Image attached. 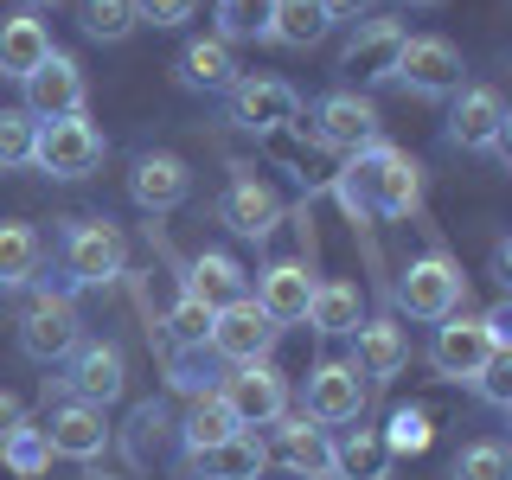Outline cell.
<instances>
[{
  "label": "cell",
  "mask_w": 512,
  "mask_h": 480,
  "mask_svg": "<svg viewBox=\"0 0 512 480\" xmlns=\"http://www.w3.org/2000/svg\"><path fill=\"white\" fill-rule=\"evenodd\" d=\"M333 192H340V205L352 218H416V205H423V167L404 148H391V141H372V148L340 160Z\"/></svg>",
  "instance_id": "6da1fadb"
},
{
  "label": "cell",
  "mask_w": 512,
  "mask_h": 480,
  "mask_svg": "<svg viewBox=\"0 0 512 480\" xmlns=\"http://www.w3.org/2000/svg\"><path fill=\"white\" fill-rule=\"evenodd\" d=\"M128 269V237L122 224L109 218H71L58 231V276H64V295L71 288H109Z\"/></svg>",
  "instance_id": "7a4b0ae2"
},
{
  "label": "cell",
  "mask_w": 512,
  "mask_h": 480,
  "mask_svg": "<svg viewBox=\"0 0 512 480\" xmlns=\"http://www.w3.org/2000/svg\"><path fill=\"white\" fill-rule=\"evenodd\" d=\"M391 295H397V314L436 327V320L461 314V301H468V276H461L455 256L429 250V256H416V263L397 269V288H391Z\"/></svg>",
  "instance_id": "3957f363"
},
{
  "label": "cell",
  "mask_w": 512,
  "mask_h": 480,
  "mask_svg": "<svg viewBox=\"0 0 512 480\" xmlns=\"http://www.w3.org/2000/svg\"><path fill=\"white\" fill-rule=\"evenodd\" d=\"M45 180H90L103 167V128L90 116H58V122H39L32 128V160Z\"/></svg>",
  "instance_id": "277c9868"
},
{
  "label": "cell",
  "mask_w": 512,
  "mask_h": 480,
  "mask_svg": "<svg viewBox=\"0 0 512 480\" xmlns=\"http://www.w3.org/2000/svg\"><path fill=\"white\" fill-rule=\"evenodd\" d=\"M52 384L71 397V404L109 410V404L128 391V359H122V346H109V340H77V346L58 359V378H52Z\"/></svg>",
  "instance_id": "5b68a950"
},
{
  "label": "cell",
  "mask_w": 512,
  "mask_h": 480,
  "mask_svg": "<svg viewBox=\"0 0 512 480\" xmlns=\"http://www.w3.org/2000/svg\"><path fill=\"white\" fill-rule=\"evenodd\" d=\"M512 109L493 84H468L455 90V109H448V141L461 154H493V160H512Z\"/></svg>",
  "instance_id": "8992f818"
},
{
  "label": "cell",
  "mask_w": 512,
  "mask_h": 480,
  "mask_svg": "<svg viewBox=\"0 0 512 480\" xmlns=\"http://www.w3.org/2000/svg\"><path fill=\"white\" fill-rule=\"evenodd\" d=\"M461 71H468V64H461L455 39H442V32H410L397 64H391V84L423 96V103H442V96L461 90Z\"/></svg>",
  "instance_id": "52a82bcc"
},
{
  "label": "cell",
  "mask_w": 512,
  "mask_h": 480,
  "mask_svg": "<svg viewBox=\"0 0 512 480\" xmlns=\"http://www.w3.org/2000/svg\"><path fill=\"white\" fill-rule=\"evenodd\" d=\"M77 340H84V314H77V301L64 295V288L45 282L39 295L20 308V352L39 359V365H58Z\"/></svg>",
  "instance_id": "ba28073f"
},
{
  "label": "cell",
  "mask_w": 512,
  "mask_h": 480,
  "mask_svg": "<svg viewBox=\"0 0 512 480\" xmlns=\"http://www.w3.org/2000/svg\"><path fill=\"white\" fill-rule=\"evenodd\" d=\"M314 148L320 154H359V148H372V141H384V122H378V103L372 96H359V90H327L314 103Z\"/></svg>",
  "instance_id": "9c48e42d"
},
{
  "label": "cell",
  "mask_w": 512,
  "mask_h": 480,
  "mask_svg": "<svg viewBox=\"0 0 512 480\" xmlns=\"http://www.w3.org/2000/svg\"><path fill=\"white\" fill-rule=\"evenodd\" d=\"M218 397H224V410L237 416V429H269V423L288 416V378L269 359L231 365V372L218 378Z\"/></svg>",
  "instance_id": "30bf717a"
},
{
  "label": "cell",
  "mask_w": 512,
  "mask_h": 480,
  "mask_svg": "<svg viewBox=\"0 0 512 480\" xmlns=\"http://www.w3.org/2000/svg\"><path fill=\"white\" fill-rule=\"evenodd\" d=\"M224 116L250 135H282V128L301 122V90L288 77H237L224 90Z\"/></svg>",
  "instance_id": "8fae6325"
},
{
  "label": "cell",
  "mask_w": 512,
  "mask_h": 480,
  "mask_svg": "<svg viewBox=\"0 0 512 480\" xmlns=\"http://www.w3.org/2000/svg\"><path fill=\"white\" fill-rule=\"evenodd\" d=\"M90 103V84H84V64H77L71 52H45V64L20 84V109L32 122H58V116H84Z\"/></svg>",
  "instance_id": "7c38bea8"
},
{
  "label": "cell",
  "mask_w": 512,
  "mask_h": 480,
  "mask_svg": "<svg viewBox=\"0 0 512 480\" xmlns=\"http://www.w3.org/2000/svg\"><path fill=\"white\" fill-rule=\"evenodd\" d=\"M276 340H282V327L244 295V301H231V308L212 314V340H205V352L224 359V365H256V359L276 352Z\"/></svg>",
  "instance_id": "4fadbf2b"
},
{
  "label": "cell",
  "mask_w": 512,
  "mask_h": 480,
  "mask_svg": "<svg viewBox=\"0 0 512 480\" xmlns=\"http://www.w3.org/2000/svg\"><path fill=\"white\" fill-rule=\"evenodd\" d=\"M493 352H500V346L487 340L480 314H448V320H436V340H429V365H436V378L474 384V372L493 359Z\"/></svg>",
  "instance_id": "5bb4252c"
},
{
  "label": "cell",
  "mask_w": 512,
  "mask_h": 480,
  "mask_svg": "<svg viewBox=\"0 0 512 480\" xmlns=\"http://www.w3.org/2000/svg\"><path fill=\"white\" fill-rule=\"evenodd\" d=\"M301 416L320 429H333V423H359L365 416V384L359 372H352L346 359H320L314 372H308V397H301Z\"/></svg>",
  "instance_id": "9a60e30c"
},
{
  "label": "cell",
  "mask_w": 512,
  "mask_h": 480,
  "mask_svg": "<svg viewBox=\"0 0 512 480\" xmlns=\"http://www.w3.org/2000/svg\"><path fill=\"white\" fill-rule=\"evenodd\" d=\"M404 20H352V39L340 52V71L359 77V84H391V64L404 52Z\"/></svg>",
  "instance_id": "2e32d148"
},
{
  "label": "cell",
  "mask_w": 512,
  "mask_h": 480,
  "mask_svg": "<svg viewBox=\"0 0 512 480\" xmlns=\"http://www.w3.org/2000/svg\"><path fill=\"white\" fill-rule=\"evenodd\" d=\"M269 429H276L269 461H282L295 480H340L333 474V442H327L320 423H308V416H282V423H269Z\"/></svg>",
  "instance_id": "e0dca14e"
},
{
  "label": "cell",
  "mask_w": 512,
  "mask_h": 480,
  "mask_svg": "<svg viewBox=\"0 0 512 480\" xmlns=\"http://www.w3.org/2000/svg\"><path fill=\"white\" fill-rule=\"evenodd\" d=\"M192 192V167L180 154H135V167H128V199L141 205V212H180Z\"/></svg>",
  "instance_id": "ac0fdd59"
},
{
  "label": "cell",
  "mask_w": 512,
  "mask_h": 480,
  "mask_svg": "<svg viewBox=\"0 0 512 480\" xmlns=\"http://www.w3.org/2000/svg\"><path fill=\"white\" fill-rule=\"evenodd\" d=\"M218 218L231 224L237 237H269L282 224V199H276V186H263V173L237 167V180L224 186V199H218Z\"/></svg>",
  "instance_id": "d6986e66"
},
{
  "label": "cell",
  "mask_w": 512,
  "mask_h": 480,
  "mask_svg": "<svg viewBox=\"0 0 512 480\" xmlns=\"http://www.w3.org/2000/svg\"><path fill=\"white\" fill-rule=\"evenodd\" d=\"M352 372H359V384H384L397 378L410 365V333L397 327V320H359V333H352Z\"/></svg>",
  "instance_id": "ffe728a7"
},
{
  "label": "cell",
  "mask_w": 512,
  "mask_h": 480,
  "mask_svg": "<svg viewBox=\"0 0 512 480\" xmlns=\"http://www.w3.org/2000/svg\"><path fill=\"white\" fill-rule=\"evenodd\" d=\"M45 442H52V455H64V461H96L109 448V416L96 410V404H64L45 416Z\"/></svg>",
  "instance_id": "44dd1931"
},
{
  "label": "cell",
  "mask_w": 512,
  "mask_h": 480,
  "mask_svg": "<svg viewBox=\"0 0 512 480\" xmlns=\"http://www.w3.org/2000/svg\"><path fill=\"white\" fill-rule=\"evenodd\" d=\"M256 308H263L276 327H295V320H308V301H314V276H308V263H269L263 276H256Z\"/></svg>",
  "instance_id": "7402d4cb"
},
{
  "label": "cell",
  "mask_w": 512,
  "mask_h": 480,
  "mask_svg": "<svg viewBox=\"0 0 512 480\" xmlns=\"http://www.w3.org/2000/svg\"><path fill=\"white\" fill-rule=\"evenodd\" d=\"M186 295L192 301H205V308H231V301H244L250 295V269L237 263L231 250H199L186 263Z\"/></svg>",
  "instance_id": "603a6c76"
},
{
  "label": "cell",
  "mask_w": 512,
  "mask_h": 480,
  "mask_svg": "<svg viewBox=\"0 0 512 480\" xmlns=\"http://www.w3.org/2000/svg\"><path fill=\"white\" fill-rule=\"evenodd\" d=\"M263 468H269V442L256 436V429H237V436H224L218 448L192 455V474L199 480H263Z\"/></svg>",
  "instance_id": "cb8c5ba5"
},
{
  "label": "cell",
  "mask_w": 512,
  "mask_h": 480,
  "mask_svg": "<svg viewBox=\"0 0 512 480\" xmlns=\"http://www.w3.org/2000/svg\"><path fill=\"white\" fill-rule=\"evenodd\" d=\"M173 77H180V90H212V96H224L237 84V52L224 39H192L180 58H173Z\"/></svg>",
  "instance_id": "d4e9b609"
},
{
  "label": "cell",
  "mask_w": 512,
  "mask_h": 480,
  "mask_svg": "<svg viewBox=\"0 0 512 480\" xmlns=\"http://www.w3.org/2000/svg\"><path fill=\"white\" fill-rule=\"evenodd\" d=\"M45 52H52V32H45L39 13H13V20H0V77L26 84V77L45 64Z\"/></svg>",
  "instance_id": "484cf974"
},
{
  "label": "cell",
  "mask_w": 512,
  "mask_h": 480,
  "mask_svg": "<svg viewBox=\"0 0 512 480\" xmlns=\"http://www.w3.org/2000/svg\"><path fill=\"white\" fill-rule=\"evenodd\" d=\"M365 320V295L359 282H314V301H308V327L327 333V340H352Z\"/></svg>",
  "instance_id": "4316f807"
},
{
  "label": "cell",
  "mask_w": 512,
  "mask_h": 480,
  "mask_svg": "<svg viewBox=\"0 0 512 480\" xmlns=\"http://www.w3.org/2000/svg\"><path fill=\"white\" fill-rule=\"evenodd\" d=\"M45 269V237L20 218H0V288H32Z\"/></svg>",
  "instance_id": "83f0119b"
},
{
  "label": "cell",
  "mask_w": 512,
  "mask_h": 480,
  "mask_svg": "<svg viewBox=\"0 0 512 480\" xmlns=\"http://www.w3.org/2000/svg\"><path fill=\"white\" fill-rule=\"evenodd\" d=\"M391 448L378 429H352L346 442H333V474L340 480H391Z\"/></svg>",
  "instance_id": "f1b7e54d"
},
{
  "label": "cell",
  "mask_w": 512,
  "mask_h": 480,
  "mask_svg": "<svg viewBox=\"0 0 512 480\" xmlns=\"http://www.w3.org/2000/svg\"><path fill=\"white\" fill-rule=\"evenodd\" d=\"M224 436H237V416L224 410V397H218V391H199V397H192V410H186V423H180V448H186V461H192V455H205V448H218Z\"/></svg>",
  "instance_id": "f546056e"
},
{
  "label": "cell",
  "mask_w": 512,
  "mask_h": 480,
  "mask_svg": "<svg viewBox=\"0 0 512 480\" xmlns=\"http://www.w3.org/2000/svg\"><path fill=\"white\" fill-rule=\"evenodd\" d=\"M333 32L327 7L320 0H276V26H269V39L288 45V52H308V45H320Z\"/></svg>",
  "instance_id": "4dcf8cb0"
},
{
  "label": "cell",
  "mask_w": 512,
  "mask_h": 480,
  "mask_svg": "<svg viewBox=\"0 0 512 480\" xmlns=\"http://www.w3.org/2000/svg\"><path fill=\"white\" fill-rule=\"evenodd\" d=\"M77 26H84V39H96V45H122V39H135L141 7L135 0H84V7H77Z\"/></svg>",
  "instance_id": "1f68e13d"
},
{
  "label": "cell",
  "mask_w": 512,
  "mask_h": 480,
  "mask_svg": "<svg viewBox=\"0 0 512 480\" xmlns=\"http://www.w3.org/2000/svg\"><path fill=\"white\" fill-rule=\"evenodd\" d=\"M0 461H7L20 480H39L45 468H52V442H45V423H13L7 429V442H0Z\"/></svg>",
  "instance_id": "d6a6232c"
},
{
  "label": "cell",
  "mask_w": 512,
  "mask_h": 480,
  "mask_svg": "<svg viewBox=\"0 0 512 480\" xmlns=\"http://www.w3.org/2000/svg\"><path fill=\"white\" fill-rule=\"evenodd\" d=\"M218 39L237 45V39H269L276 26V0H218Z\"/></svg>",
  "instance_id": "836d02e7"
},
{
  "label": "cell",
  "mask_w": 512,
  "mask_h": 480,
  "mask_svg": "<svg viewBox=\"0 0 512 480\" xmlns=\"http://www.w3.org/2000/svg\"><path fill=\"white\" fill-rule=\"evenodd\" d=\"M301 128V122H295ZM295 128H282V135H263L269 141V160H282V167L288 173H295V186H327L333 180V173H327V160H320V148H314V141H308V148H301V141H295Z\"/></svg>",
  "instance_id": "e575fe53"
},
{
  "label": "cell",
  "mask_w": 512,
  "mask_h": 480,
  "mask_svg": "<svg viewBox=\"0 0 512 480\" xmlns=\"http://www.w3.org/2000/svg\"><path fill=\"white\" fill-rule=\"evenodd\" d=\"M448 480H512V455H506V442H468L455 455V468H448Z\"/></svg>",
  "instance_id": "d590c367"
},
{
  "label": "cell",
  "mask_w": 512,
  "mask_h": 480,
  "mask_svg": "<svg viewBox=\"0 0 512 480\" xmlns=\"http://www.w3.org/2000/svg\"><path fill=\"white\" fill-rule=\"evenodd\" d=\"M167 340L186 346V352H205V340H212V308H205V301H192L186 288H180V301L167 308Z\"/></svg>",
  "instance_id": "8d00e7d4"
},
{
  "label": "cell",
  "mask_w": 512,
  "mask_h": 480,
  "mask_svg": "<svg viewBox=\"0 0 512 480\" xmlns=\"http://www.w3.org/2000/svg\"><path fill=\"white\" fill-rule=\"evenodd\" d=\"M429 436H436V423H429V410L423 404H404V410H391V429H384V448L391 455H423Z\"/></svg>",
  "instance_id": "74e56055"
},
{
  "label": "cell",
  "mask_w": 512,
  "mask_h": 480,
  "mask_svg": "<svg viewBox=\"0 0 512 480\" xmlns=\"http://www.w3.org/2000/svg\"><path fill=\"white\" fill-rule=\"evenodd\" d=\"M32 128H39V122H32L26 109H0V173L32 160Z\"/></svg>",
  "instance_id": "f35d334b"
},
{
  "label": "cell",
  "mask_w": 512,
  "mask_h": 480,
  "mask_svg": "<svg viewBox=\"0 0 512 480\" xmlns=\"http://www.w3.org/2000/svg\"><path fill=\"white\" fill-rule=\"evenodd\" d=\"M474 391L487 410H512V352H493L487 365L474 372Z\"/></svg>",
  "instance_id": "ab89813d"
},
{
  "label": "cell",
  "mask_w": 512,
  "mask_h": 480,
  "mask_svg": "<svg viewBox=\"0 0 512 480\" xmlns=\"http://www.w3.org/2000/svg\"><path fill=\"white\" fill-rule=\"evenodd\" d=\"M141 7V26H186L199 13V0H135Z\"/></svg>",
  "instance_id": "60d3db41"
},
{
  "label": "cell",
  "mask_w": 512,
  "mask_h": 480,
  "mask_svg": "<svg viewBox=\"0 0 512 480\" xmlns=\"http://www.w3.org/2000/svg\"><path fill=\"white\" fill-rule=\"evenodd\" d=\"M128 429H135V436H128V448H135V461H148V436H160V429H167V416H160V404H141Z\"/></svg>",
  "instance_id": "b9f144b4"
},
{
  "label": "cell",
  "mask_w": 512,
  "mask_h": 480,
  "mask_svg": "<svg viewBox=\"0 0 512 480\" xmlns=\"http://www.w3.org/2000/svg\"><path fill=\"white\" fill-rule=\"evenodd\" d=\"M480 327H487V340L500 346V352H512V301L500 295V301H493L487 314H480Z\"/></svg>",
  "instance_id": "7bdbcfd3"
},
{
  "label": "cell",
  "mask_w": 512,
  "mask_h": 480,
  "mask_svg": "<svg viewBox=\"0 0 512 480\" xmlns=\"http://www.w3.org/2000/svg\"><path fill=\"white\" fill-rule=\"evenodd\" d=\"M20 416H26V410H20V397H13V391H0V442H7V429L20 423Z\"/></svg>",
  "instance_id": "ee69618b"
},
{
  "label": "cell",
  "mask_w": 512,
  "mask_h": 480,
  "mask_svg": "<svg viewBox=\"0 0 512 480\" xmlns=\"http://www.w3.org/2000/svg\"><path fill=\"white\" fill-rule=\"evenodd\" d=\"M506 269H512V250H506V244H493V282H500V288H512Z\"/></svg>",
  "instance_id": "f6af8a7d"
},
{
  "label": "cell",
  "mask_w": 512,
  "mask_h": 480,
  "mask_svg": "<svg viewBox=\"0 0 512 480\" xmlns=\"http://www.w3.org/2000/svg\"><path fill=\"white\" fill-rule=\"evenodd\" d=\"M52 7H64V0H20V13H52Z\"/></svg>",
  "instance_id": "bcb514c9"
},
{
  "label": "cell",
  "mask_w": 512,
  "mask_h": 480,
  "mask_svg": "<svg viewBox=\"0 0 512 480\" xmlns=\"http://www.w3.org/2000/svg\"><path fill=\"white\" fill-rule=\"evenodd\" d=\"M410 7H442V0H410Z\"/></svg>",
  "instance_id": "7dc6e473"
}]
</instances>
